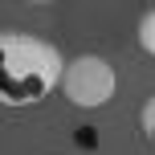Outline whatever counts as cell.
Returning a JSON list of instances; mask_svg holds the SVG:
<instances>
[{"label": "cell", "instance_id": "6da1fadb", "mask_svg": "<svg viewBox=\"0 0 155 155\" xmlns=\"http://www.w3.org/2000/svg\"><path fill=\"white\" fill-rule=\"evenodd\" d=\"M65 57L57 45L29 33H0V94L8 106H37L65 82Z\"/></svg>", "mask_w": 155, "mask_h": 155}, {"label": "cell", "instance_id": "7a4b0ae2", "mask_svg": "<svg viewBox=\"0 0 155 155\" xmlns=\"http://www.w3.org/2000/svg\"><path fill=\"white\" fill-rule=\"evenodd\" d=\"M118 90V74L106 57L98 53H82L65 65V82H61V94L65 102L78 110H102Z\"/></svg>", "mask_w": 155, "mask_h": 155}, {"label": "cell", "instance_id": "3957f363", "mask_svg": "<svg viewBox=\"0 0 155 155\" xmlns=\"http://www.w3.org/2000/svg\"><path fill=\"white\" fill-rule=\"evenodd\" d=\"M139 49H143L147 57H155V8L139 21Z\"/></svg>", "mask_w": 155, "mask_h": 155}, {"label": "cell", "instance_id": "277c9868", "mask_svg": "<svg viewBox=\"0 0 155 155\" xmlns=\"http://www.w3.org/2000/svg\"><path fill=\"white\" fill-rule=\"evenodd\" d=\"M139 127H143V139L155 147V94L143 102V110H139Z\"/></svg>", "mask_w": 155, "mask_h": 155}]
</instances>
